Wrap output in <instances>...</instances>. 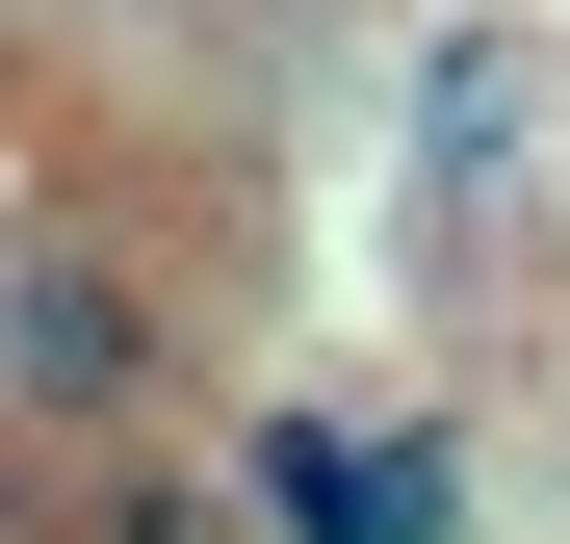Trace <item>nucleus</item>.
Here are the masks:
<instances>
[{
  "mask_svg": "<svg viewBox=\"0 0 570 544\" xmlns=\"http://www.w3.org/2000/svg\"><path fill=\"white\" fill-rule=\"evenodd\" d=\"M0 363H27L52 415H156V311L78 286V259H0Z\"/></svg>",
  "mask_w": 570,
  "mask_h": 544,
  "instance_id": "f257e3e1",
  "label": "nucleus"
}]
</instances>
